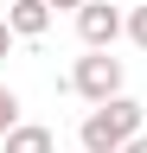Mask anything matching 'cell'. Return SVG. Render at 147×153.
I'll return each mask as SVG.
<instances>
[{
  "instance_id": "ba28073f",
  "label": "cell",
  "mask_w": 147,
  "mask_h": 153,
  "mask_svg": "<svg viewBox=\"0 0 147 153\" xmlns=\"http://www.w3.org/2000/svg\"><path fill=\"white\" fill-rule=\"evenodd\" d=\"M7 51H13V26L0 19V57H7Z\"/></svg>"
},
{
  "instance_id": "7a4b0ae2",
  "label": "cell",
  "mask_w": 147,
  "mask_h": 153,
  "mask_svg": "<svg viewBox=\"0 0 147 153\" xmlns=\"http://www.w3.org/2000/svg\"><path fill=\"white\" fill-rule=\"evenodd\" d=\"M122 57H109V51H90V57H77V70H70V89H77L83 96V102H115V96H122Z\"/></svg>"
},
{
  "instance_id": "6da1fadb",
  "label": "cell",
  "mask_w": 147,
  "mask_h": 153,
  "mask_svg": "<svg viewBox=\"0 0 147 153\" xmlns=\"http://www.w3.org/2000/svg\"><path fill=\"white\" fill-rule=\"evenodd\" d=\"M141 121H147V108L134 96H115V102H102V108L83 115L77 140H83V153H122L128 140H141Z\"/></svg>"
},
{
  "instance_id": "8992f818",
  "label": "cell",
  "mask_w": 147,
  "mask_h": 153,
  "mask_svg": "<svg viewBox=\"0 0 147 153\" xmlns=\"http://www.w3.org/2000/svg\"><path fill=\"white\" fill-rule=\"evenodd\" d=\"M13 128H19V96H13V89H0V140H7Z\"/></svg>"
},
{
  "instance_id": "30bf717a",
  "label": "cell",
  "mask_w": 147,
  "mask_h": 153,
  "mask_svg": "<svg viewBox=\"0 0 147 153\" xmlns=\"http://www.w3.org/2000/svg\"><path fill=\"white\" fill-rule=\"evenodd\" d=\"M122 153H147V134H141V140H128V147H122Z\"/></svg>"
},
{
  "instance_id": "3957f363",
  "label": "cell",
  "mask_w": 147,
  "mask_h": 153,
  "mask_svg": "<svg viewBox=\"0 0 147 153\" xmlns=\"http://www.w3.org/2000/svg\"><path fill=\"white\" fill-rule=\"evenodd\" d=\"M122 32H128V19H122L115 7H109V0H90V7L77 13V38H83L90 51H109Z\"/></svg>"
},
{
  "instance_id": "277c9868",
  "label": "cell",
  "mask_w": 147,
  "mask_h": 153,
  "mask_svg": "<svg viewBox=\"0 0 147 153\" xmlns=\"http://www.w3.org/2000/svg\"><path fill=\"white\" fill-rule=\"evenodd\" d=\"M7 26H13V38H45L51 32V7H45V0H13V7H7Z\"/></svg>"
},
{
  "instance_id": "9c48e42d",
  "label": "cell",
  "mask_w": 147,
  "mask_h": 153,
  "mask_svg": "<svg viewBox=\"0 0 147 153\" xmlns=\"http://www.w3.org/2000/svg\"><path fill=\"white\" fill-rule=\"evenodd\" d=\"M45 7H70V13H83V7H90V0H45Z\"/></svg>"
},
{
  "instance_id": "52a82bcc",
  "label": "cell",
  "mask_w": 147,
  "mask_h": 153,
  "mask_svg": "<svg viewBox=\"0 0 147 153\" xmlns=\"http://www.w3.org/2000/svg\"><path fill=\"white\" fill-rule=\"evenodd\" d=\"M128 38L147 51V7H134V13H128Z\"/></svg>"
},
{
  "instance_id": "5b68a950",
  "label": "cell",
  "mask_w": 147,
  "mask_h": 153,
  "mask_svg": "<svg viewBox=\"0 0 147 153\" xmlns=\"http://www.w3.org/2000/svg\"><path fill=\"white\" fill-rule=\"evenodd\" d=\"M7 153H58V134L39 128V121H19V128L7 134Z\"/></svg>"
}]
</instances>
